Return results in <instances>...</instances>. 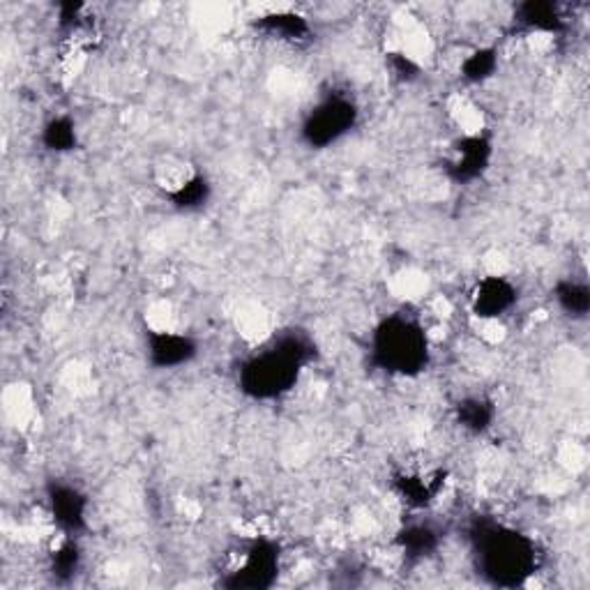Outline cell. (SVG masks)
Masks as SVG:
<instances>
[{
  "label": "cell",
  "mask_w": 590,
  "mask_h": 590,
  "mask_svg": "<svg viewBox=\"0 0 590 590\" xmlns=\"http://www.w3.org/2000/svg\"><path fill=\"white\" fill-rule=\"evenodd\" d=\"M312 356L301 335H271L238 369V386L254 399H277L291 392Z\"/></svg>",
  "instance_id": "6da1fadb"
},
{
  "label": "cell",
  "mask_w": 590,
  "mask_h": 590,
  "mask_svg": "<svg viewBox=\"0 0 590 590\" xmlns=\"http://www.w3.org/2000/svg\"><path fill=\"white\" fill-rule=\"evenodd\" d=\"M432 356V337L420 320L392 314L371 335V358L392 377H418Z\"/></svg>",
  "instance_id": "7a4b0ae2"
},
{
  "label": "cell",
  "mask_w": 590,
  "mask_h": 590,
  "mask_svg": "<svg viewBox=\"0 0 590 590\" xmlns=\"http://www.w3.org/2000/svg\"><path fill=\"white\" fill-rule=\"evenodd\" d=\"M475 556L480 572L501 586H519L538 570L535 542L515 528H482L475 538Z\"/></svg>",
  "instance_id": "3957f363"
},
{
  "label": "cell",
  "mask_w": 590,
  "mask_h": 590,
  "mask_svg": "<svg viewBox=\"0 0 590 590\" xmlns=\"http://www.w3.org/2000/svg\"><path fill=\"white\" fill-rule=\"evenodd\" d=\"M358 120V106L346 95H328L307 114L303 123V139L312 148H328L354 129Z\"/></svg>",
  "instance_id": "277c9868"
},
{
  "label": "cell",
  "mask_w": 590,
  "mask_h": 590,
  "mask_svg": "<svg viewBox=\"0 0 590 590\" xmlns=\"http://www.w3.org/2000/svg\"><path fill=\"white\" fill-rule=\"evenodd\" d=\"M519 303V288L505 273H487L468 293V307L475 320H503Z\"/></svg>",
  "instance_id": "5b68a950"
},
{
  "label": "cell",
  "mask_w": 590,
  "mask_h": 590,
  "mask_svg": "<svg viewBox=\"0 0 590 590\" xmlns=\"http://www.w3.org/2000/svg\"><path fill=\"white\" fill-rule=\"evenodd\" d=\"M492 152V141L482 131L462 134L450 144L445 171L454 182H473L489 169Z\"/></svg>",
  "instance_id": "8992f818"
},
{
  "label": "cell",
  "mask_w": 590,
  "mask_h": 590,
  "mask_svg": "<svg viewBox=\"0 0 590 590\" xmlns=\"http://www.w3.org/2000/svg\"><path fill=\"white\" fill-rule=\"evenodd\" d=\"M146 348L152 367L157 369H178L197 358V341L185 333L171 330H148Z\"/></svg>",
  "instance_id": "52a82bcc"
},
{
  "label": "cell",
  "mask_w": 590,
  "mask_h": 590,
  "mask_svg": "<svg viewBox=\"0 0 590 590\" xmlns=\"http://www.w3.org/2000/svg\"><path fill=\"white\" fill-rule=\"evenodd\" d=\"M201 178L203 176L199 173V169L190 162V159H185L180 155H165V157H159L157 162L152 165V180H155V185L173 203L187 190H190V187H194Z\"/></svg>",
  "instance_id": "ba28073f"
},
{
  "label": "cell",
  "mask_w": 590,
  "mask_h": 590,
  "mask_svg": "<svg viewBox=\"0 0 590 590\" xmlns=\"http://www.w3.org/2000/svg\"><path fill=\"white\" fill-rule=\"evenodd\" d=\"M397 492L409 505L426 507L443 496L445 480L436 468H415L397 477Z\"/></svg>",
  "instance_id": "9c48e42d"
},
{
  "label": "cell",
  "mask_w": 590,
  "mask_h": 590,
  "mask_svg": "<svg viewBox=\"0 0 590 590\" xmlns=\"http://www.w3.org/2000/svg\"><path fill=\"white\" fill-rule=\"evenodd\" d=\"M256 29H261L267 38H275L277 42H284V44H301L309 40L312 35V25L307 17L288 12V10L259 17Z\"/></svg>",
  "instance_id": "30bf717a"
},
{
  "label": "cell",
  "mask_w": 590,
  "mask_h": 590,
  "mask_svg": "<svg viewBox=\"0 0 590 590\" xmlns=\"http://www.w3.org/2000/svg\"><path fill=\"white\" fill-rule=\"evenodd\" d=\"M51 515L65 533H74L86 524V498L74 487H56L51 494Z\"/></svg>",
  "instance_id": "8fae6325"
},
{
  "label": "cell",
  "mask_w": 590,
  "mask_h": 590,
  "mask_svg": "<svg viewBox=\"0 0 590 590\" xmlns=\"http://www.w3.org/2000/svg\"><path fill=\"white\" fill-rule=\"evenodd\" d=\"M517 21L526 25L530 35L551 38L562 29L566 17H562L560 8L554 3H526L517 8Z\"/></svg>",
  "instance_id": "7c38bea8"
},
{
  "label": "cell",
  "mask_w": 590,
  "mask_h": 590,
  "mask_svg": "<svg viewBox=\"0 0 590 590\" xmlns=\"http://www.w3.org/2000/svg\"><path fill=\"white\" fill-rule=\"evenodd\" d=\"M556 303L558 307L572 318H586L590 309V291L583 282L568 280L556 286Z\"/></svg>",
  "instance_id": "4fadbf2b"
},
{
  "label": "cell",
  "mask_w": 590,
  "mask_h": 590,
  "mask_svg": "<svg viewBox=\"0 0 590 590\" xmlns=\"http://www.w3.org/2000/svg\"><path fill=\"white\" fill-rule=\"evenodd\" d=\"M457 418L464 429L480 434V432H485L494 420V404L482 397H468L457 407Z\"/></svg>",
  "instance_id": "5bb4252c"
},
{
  "label": "cell",
  "mask_w": 590,
  "mask_h": 590,
  "mask_svg": "<svg viewBox=\"0 0 590 590\" xmlns=\"http://www.w3.org/2000/svg\"><path fill=\"white\" fill-rule=\"evenodd\" d=\"M496 67H498V53H496V49L482 46V49L471 51L468 56L464 59V63H462V76L466 78V82H471V84H482V82H487L489 76H494Z\"/></svg>",
  "instance_id": "9a60e30c"
},
{
  "label": "cell",
  "mask_w": 590,
  "mask_h": 590,
  "mask_svg": "<svg viewBox=\"0 0 590 590\" xmlns=\"http://www.w3.org/2000/svg\"><path fill=\"white\" fill-rule=\"evenodd\" d=\"M44 141L51 150L65 152L76 146V127L70 118H56L51 120L44 129Z\"/></svg>",
  "instance_id": "2e32d148"
}]
</instances>
